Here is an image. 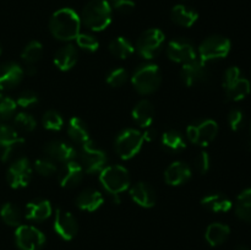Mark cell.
<instances>
[{"label": "cell", "mask_w": 251, "mask_h": 250, "mask_svg": "<svg viewBox=\"0 0 251 250\" xmlns=\"http://www.w3.org/2000/svg\"><path fill=\"white\" fill-rule=\"evenodd\" d=\"M42 123L46 129L51 130V131H59L64 125V119L60 113L55 112V110H48L44 113Z\"/></svg>", "instance_id": "36"}, {"label": "cell", "mask_w": 251, "mask_h": 250, "mask_svg": "<svg viewBox=\"0 0 251 250\" xmlns=\"http://www.w3.org/2000/svg\"><path fill=\"white\" fill-rule=\"evenodd\" d=\"M180 78L188 87H194L207 82L210 78V71L205 63L200 59H196L195 61L184 64L180 70Z\"/></svg>", "instance_id": "13"}, {"label": "cell", "mask_w": 251, "mask_h": 250, "mask_svg": "<svg viewBox=\"0 0 251 250\" xmlns=\"http://www.w3.org/2000/svg\"><path fill=\"white\" fill-rule=\"evenodd\" d=\"M54 229L64 240H71L78 230V225L74 215L63 208H56L54 218Z\"/></svg>", "instance_id": "15"}, {"label": "cell", "mask_w": 251, "mask_h": 250, "mask_svg": "<svg viewBox=\"0 0 251 250\" xmlns=\"http://www.w3.org/2000/svg\"><path fill=\"white\" fill-rule=\"evenodd\" d=\"M81 19L70 7H63L51 15L49 20L50 33L60 41L76 39L80 33Z\"/></svg>", "instance_id": "1"}, {"label": "cell", "mask_w": 251, "mask_h": 250, "mask_svg": "<svg viewBox=\"0 0 251 250\" xmlns=\"http://www.w3.org/2000/svg\"><path fill=\"white\" fill-rule=\"evenodd\" d=\"M25 71L19 64L5 63L0 65V90L7 91L16 87L22 81Z\"/></svg>", "instance_id": "17"}, {"label": "cell", "mask_w": 251, "mask_h": 250, "mask_svg": "<svg viewBox=\"0 0 251 250\" xmlns=\"http://www.w3.org/2000/svg\"><path fill=\"white\" fill-rule=\"evenodd\" d=\"M83 173H85V171L80 163L75 161L65 162L63 168L60 169V173H59V183L63 188H75L82 181Z\"/></svg>", "instance_id": "18"}, {"label": "cell", "mask_w": 251, "mask_h": 250, "mask_svg": "<svg viewBox=\"0 0 251 250\" xmlns=\"http://www.w3.org/2000/svg\"><path fill=\"white\" fill-rule=\"evenodd\" d=\"M112 9H115L120 14H130L135 9V2L132 0H119L113 5Z\"/></svg>", "instance_id": "44"}, {"label": "cell", "mask_w": 251, "mask_h": 250, "mask_svg": "<svg viewBox=\"0 0 251 250\" xmlns=\"http://www.w3.org/2000/svg\"><path fill=\"white\" fill-rule=\"evenodd\" d=\"M162 145L172 152H180L186 147L185 139L178 130H168L162 135Z\"/></svg>", "instance_id": "30"}, {"label": "cell", "mask_w": 251, "mask_h": 250, "mask_svg": "<svg viewBox=\"0 0 251 250\" xmlns=\"http://www.w3.org/2000/svg\"><path fill=\"white\" fill-rule=\"evenodd\" d=\"M34 168L42 176H51L56 173V166L50 158H39L34 162Z\"/></svg>", "instance_id": "38"}, {"label": "cell", "mask_w": 251, "mask_h": 250, "mask_svg": "<svg viewBox=\"0 0 251 250\" xmlns=\"http://www.w3.org/2000/svg\"><path fill=\"white\" fill-rule=\"evenodd\" d=\"M228 123H229V126L233 131H238V130L242 129L243 124H244V114L240 109L234 108L229 112L228 114Z\"/></svg>", "instance_id": "42"}, {"label": "cell", "mask_w": 251, "mask_h": 250, "mask_svg": "<svg viewBox=\"0 0 251 250\" xmlns=\"http://www.w3.org/2000/svg\"><path fill=\"white\" fill-rule=\"evenodd\" d=\"M218 134V125L215 120L206 119L193 123L186 129V136L189 141L199 146H207Z\"/></svg>", "instance_id": "9"}, {"label": "cell", "mask_w": 251, "mask_h": 250, "mask_svg": "<svg viewBox=\"0 0 251 250\" xmlns=\"http://www.w3.org/2000/svg\"><path fill=\"white\" fill-rule=\"evenodd\" d=\"M7 183L12 189L25 188L29 184L32 178V168L26 157L17 158L7 169Z\"/></svg>", "instance_id": "12"}, {"label": "cell", "mask_w": 251, "mask_h": 250, "mask_svg": "<svg viewBox=\"0 0 251 250\" xmlns=\"http://www.w3.org/2000/svg\"><path fill=\"white\" fill-rule=\"evenodd\" d=\"M44 153L51 161L69 162L76 157V150L64 141H50L44 146Z\"/></svg>", "instance_id": "19"}, {"label": "cell", "mask_w": 251, "mask_h": 250, "mask_svg": "<svg viewBox=\"0 0 251 250\" xmlns=\"http://www.w3.org/2000/svg\"><path fill=\"white\" fill-rule=\"evenodd\" d=\"M15 239L21 250H39L46 243L43 233L32 225H19L15 232Z\"/></svg>", "instance_id": "11"}, {"label": "cell", "mask_w": 251, "mask_h": 250, "mask_svg": "<svg viewBox=\"0 0 251 250\" xmlns=\"http://www.w3.org/2000/svg\"><path fill=\"white\" fill-rule=\"evenodd\" d=\"M248 144L251 147V123H250V126H249V135H248Z\"/></svg>", "instance_id": "47"}, {"label": "cell", "mask_w": 251, "mask_h": 250, "mask_svg": "<svg viewBox=\"0 0 251 250\" xmlns=\"http://www.w3.org/2000/svg\"><path fill=\"white\" fill-rule=\"evenodd\" d=\"M235 213L242 221L251 223V188L244 190L238 196Z\"/></svg>", "instance_id": "32"}, {"label": "cell", "mask_w": 251, "mask_h": 250, "mask_svg": "<svg viewBox=\"0 0 251 250\" xmlns=\"http://www.w3.org/2000/svg\"><path fill=\"white\" fill-rule=\"evenodd\" d=\"M131 82L135 90L141 95H150L159 88L162 83V73L154 64H144L134 71Z\"/></svg>", "instance_id": "3"}, {"label": "cell", "mask_w": 251, "mask_h": 250, "mask_svg": "<svg viewBox=\"0 0 251 250\" xmlns=\"http://www.w3.org/2000/svg\"><path fill=\"white\" fill-rule=\"evenodd\" d=\"M201 205L212 212H227L233 203L228 196L222 193H210L201 199Z\"/></svg>", "instance_id": "25"}, {"label": "cell", "mask_w": 251, "mask_h": 250, "mask_svg": "<svg viewBox=\"0 0 251 250\" xmlns=\"http://www.w3.org/2000/svg\"><path fill=\"white\" fill-rule=\"evenodd\" d=\"M1 51H2V48H1V44H0V55H1Z\"/></svg>", "instance_id": "49"}, {"label": "cell", "mask_w": 251, "mask_h": 250, "mask_svg": "<svg viewBox=\"0 0 251 250\" xmlns=\"http://www.w3.org/2000/svg\"><path fill=\"white\" fill-rule=\"evenodd\" d=\"M54 65L61 71H68L77 61V50L73 44H66V46L61 47L59 50H56L55 55H54Z\"/></svg>", "instance_id": "24"}, {"label": "cell", "mask_w": 251, "mask_h": 250, "mask_svg": "<svg viewBox=\"0 0 251 250\" xmlns=\"http://www.w3.org/2000/svg\"><path fill=\"white\" fill-rule=\"evenodd\" d=\"M191 169L184 162H173L164 172V180L168 185L178 186L190 179Z\"/></svg>", "instance_id": "21"}, {"label": "cell", "mask_w": 251, "mask_h": 250, "mask_svg": "<svg viewBox=\"0 0 251 250\" xmlns=\"http://www.w3.org/2000/svg\"><path fill=\"white\" fill-rule=\"evenodd\" d=\"M132 119L141 127H150L154 119V108L147 100H142L132 109Z\"/></svg>", "instance_id": "26"}, {"label": "cell", "mask_w": 251, "mask_h": 250, "mask_svg": "<svg viewBox=\"0 0 251 250\" xmlns=\"http://www.w3.org/2000/svg\"><path fill=\"white\" fill-rule=\"evenodd\" d=\"M42 55H43V46H42L41 42L32 41L25 47L21 58L26 64L33 65L34 63H37L42 58Z\"/></svg>", "instance_id": "34"}, {"label": "cell", "mask_w": 251, "mask_h": 250, "mask_svg": "<svg viewBox=\"0 0 251 250\" xmlns=\"http://www.w3.org/2000/svg\"><path fill=\"white\" fill-rule=\"evenodd\" d=\"M25 142L24 137H21L15 127L10 125L0 124V147L2 149L1 152V161H7L15 150L21 146Z\"/></svg>", "instance_id": "16"}, {"label": "cell", "mask_w": 251, "mask_h": 250, "mask_svg": "<svg viewBox=\"0 0 251 250\" xmlns=\"http://www.w3.org/2000/svg\"><path fill=\"white\" fill-rule=\"evenodd\" d=\"M76 43L80 48L91 51V53L97 50L100 47V42L97 41V38L87 33H78V36L76 37Z\"/></svg>", "instance_id": "39"}, {"label": "cell", "mask_w": 251, "mask_h": 250, "mask_svg": "<svg viewBox=\"0 0 251 250\" xmlns=\"http://www.w3.org/2000/svg\"><path fill=\"white\" fill-rule=\"evenodd\" d=\"M37 103H38V95L32 90H26L20 93L16 100V104L22 108H29Z\"/></svg>", "instance_id": "41"}, {"label": "cell", "mask_w": 251, "mask_h": 250, "mask_svg": "<svg viewBox=\"0 0 251 250\" xmlns=\"http://www.w3.org/2000/svg\"><path fill=\"white\" fill-rule=\"evenodd\" d=\"M105 1H107L108 4L110 5V6H113V5H114L115 2H118V1H119V0H105Z\"/></svg>", "instance_id": "48"}, {"label": "cell", "mask_w": 251, "mask_h": 250, "mask_svg": "<svg viewBox=\"0 0 251 250\" xmlns=\"http://www.w3.org/2000/svg\"><path fill=\"white\" fill-rule=\"evenodd\" d=\"M167 55L172 61L179 64H188L198 59L195 48L188 39L176 38L168 43L167 47Z\"/></svg>", "instance_id": "14"}, {"label": "cell", "mask_w": 251, "mask_h": 250, "mask_svg": "<svg viewBox=\"0 0 251 250\" xmlns=\"http://www.w3.org/2000/svg\"><path fill=\"white\" fill-rule=\"evenodd\" d=\"M51 206L48 200L32 201L26 206V218L36 222H42L50 217Z\"/></svg>", "instance_id": "27"}, {"label": "cell", "mask_w": 251, "mask_h": 250, "mask_svg": "<svg viewBox=\"0 0 251 250\" xmlns=\"http://www.w3.org/2000/svg\"><path fill=\"white\" fill-rule=\"evenodd\" d=\"M80 158L83 171L88 174H93L102 171L107 162V154L90 140L82 145Z\"/></svg>", "instance_id": "10"}, {"label": "cell", "mask_w": 251, "mask_h": 250, "mask_svg": "<svg viewBox=\"0 0 251 250\" xmlns=\"http://www.w3.org/2000/svg\"><path fill=\"white\" fill-rule=\"evenodd\" d=\"M130 196L135 203L145 208L153 207L156 203V193L150 184L140 181L130 189Z\"/></svg>", "instance_id": "20"}, {"label": "cell", "mask_w": 251, "mask_h": 250, "mask_svg": "<svg viewBox=\"0 0 251 250\" xmlns=\"http://www.w3.org/2000/svg\"><path fill=\"white\" fill-rule=\"evenodd\" d=\"M230 41L223 36L207 37L199 47V59L202 63L223 59L229 54Z\"/></svg>", "instance_id": "7"}, {"label": "cell", "mask_w": 251, "mask_h": 250, "mask_svg": "<svg viewBox=\"0 0 251 250\" xmlns=\"http://www.w3.org/2000/svg\"><path fill=\"white\" fill-rule=\"evenodd\" d=\"M15 129H19L25 132H31L36 129L37 122L31 114L28 113H19L14 118Z\"/></svg>", "instance_id": "35"}, {"label": "cell", "mask_w": 251, "mask_h": 250, "mask_svg": "<svg viewBox=\"0 0 251 250\" xmlns=\"http://www.w3.org/2000/svg\"><path fill=\"white\" fill-rule=\"evenodd\" d=\"M109 50L117 58L127 59L135 51V47L132 46L129 39L124 38V37H118V38H114L110 42Z\"/></svg>", "instance_id": "31"}, {"label": "cell", "mask_w": 251, "mask_h": 250, "mask_svg": "<svg viewBox=\"0 0 251 250\" xmlns=\"http://www.w3.org/2000/svg\"><path fill=\"white\" fill-rule=\"evenodd\" d=\"M194 166H195L196 171L200 174H206L210 169L211 166V159L210 156H208L207 152L202 151L195 157V161H194Z\"/></svg>", "instance_id": "43"}, {"label": "cell", "mask_w": 251, "mask_h": 250, "mask_svg": "<svg viewBox=\"0 0 251 250\" xmlns=\"http://www.w3.org/2000/svg\"><path fill=\"white\" fill-rule=\"evenodd\" d=\"M223 88L226 97L230 102H238L247 97L250 93V82L247 78L242 77L240 69L237 66L227 69L223 77Z\"/></svg>", "instance_id": "5"}, {"label": "cell", "mask_w": 251, "mask_h": 250, "mask_svg": "<svg viewBox=\"0 0 251 250\" xmlns=\"http://www.w3.org/2000/svg\"><path fill=\"white\" fill-rule=\"evenodd\" d=\"M163 32L158 28H150L139 37L136 42V50L142 58L153 59L158 55L164 43Z\"/></svg>", "instance_id": "8"}, {"label": "cell", "mask_w": 251, "mask_h": 250, "mask_svg": "<svg viewBox=\"0 0 251 250\" xmlns=\"http://www.w3.org/2000/svg\"><path fill=\"white\" fill-rule=\"evenodd\" d=\"M171 19L176 25L180 27H191L199 19V14L196 10L186 6V5L179 4L173 6L171 10Z\"/></svg>", "instance_id": "23"}, {"label": "cell", "mask_w": 251, "mask_h": 250, "mask_svg": "<svg viewBox=\"0 0 251 250\" xmlns=\"http://www.w3.org/2000/svg\"><path fill=\"white\" fill-rule=\"evenodd\" d=\"M142 135H144L145 141H152V140H154V137H156V131L147 127V130L145 132H142Z\"/></svg>", "instance_id": "45"}, {"label": "cell", "mask_w": 251, "mask_h": 250, "mask_svg": "<svg viewBox=\"0 0 251 250\" xmlns=\"http://www.w3.org/2000/svg\"><path fill=\"white\" fill-rule=\"evenodd\" d=\"M127 76L129 75H127V71L125 69H114L107 76V83L109 86H112V87H120V86H123L126 82Z\"/></svg>", "instance_id": "40"}, {"label": "cell", "mask_w": 251, "mask_h": 250, "mask_svg": "<svg viewBox=\"0 0 251 250\" xmlns=\"http://www.w3.org/2000/svg\"><path fill=\"white\" fill-rule=\"evenodd\" d=\"M230 234V228L223 223H212L206 229L205 238L211 247H218L228 239Z\"/></svg>", "instance_id": "28"}, {"label": "cell", "mask_w": 251, "mask_h": 250, "mask_svg": "<svg viewBox=\"0 0 251 250\" xmlns=\"http://www.w3.org/2000/svg\"><path fill=\"white\" fill-rule=\"evenodd\" d=\"M235 250H251L249 247H247V245H238L237 248H235Z\"/></svg>", "instance_id": "46"}, {"label": "cell", "mask_w": 251, "mask_h": 250, "mask_svg": "<svg viewBox=\"0 0 251 250\" xmlns=\"http://www.w3.org/2000/svg\"><path fill=\"white\" fill-rule=\"evenodd\" d=\"M103 201L104 199L100 191L95 189H86L76 198V205L81 210L93 212L103 205Z\"/></svg>", "instance_id": "22"}, {"label": "cell", "mask_w": 251, "mask_h": 250, "mask_svg": "<svg viewBox=\"0 0 251 250\" xmlns=\"http://www.w3.org/2000/svg\"><path fill=\"white\" fill-rule=\"evenodd\" d=\"M112 6L105 0H91L81 14V22L95 32L103 31L112 22Z\"/></svg>", "instance_id": "2"}, {"label": "cell", "mask_w": 251, "mask_h": 250, "mask_svg": "<svg viewBox=\"0 0 251 250\" xmlns=\"http://www.w3.org/2000/svg\"><path fill=\"white\" fill-rule=\"evenodd\" d=\"M144 135L139 130L126 129L118 135L115 140V151L122 159H130L142 149Z\"/></svg>", "instance_id": "6"}, {"label": "cell", "mask_w": 251, "mask_h": 250, "mask_svg": "<svg viewBox=\"0 0 251 250\" xmlns=\"http://www.w3.org/2000/svg\"><path fill=\"white\" fill-rule=\"evenodd\" d=\"M100 181L110 195L118 198L123 191L129 188L130 174L125 167L115 164V166L105 167L100 171Z\"/></svg>", "instance_id": "4"}, {"label": "cell", "mask_w": 251, "mask_h": 250, "mask_svg": "<svg viewBox=\"0 0 251 250\" xmlns=\"http://www.w3.org/2000/svg\"><path fill=\"white\" fill-rule=\"evenodd\" d=\"M0 217H1V220L7 225H11V227H19V225H21V212L11 202H7L2 205L1 210H0Z\"/></svg>", "instance_id": "33"}, {"label": "cell", "mask_w": 251, "mask_h": 250, "mask_svg": "<svg viewBox=\"0 0 251 250\" xmlns=\"http://www.w3.org/2000/svg\"><path fill=\"white\" fill-rule=\"evenodd\" d=\"M68 134L74 142H77L80 145L90 141V132H88L87 125L80 118L74 117L69 120Z\"/></svg>", "instance_id": "29"}, {"label": "cell", "mask_w": 251, "mask_h": 250, "mask_svg": "<svg viewBox=\"0 0 251 250\" xmlns=\"http://www.w3.org/2000/svg\"><path fill=\"white\" fill-rule=\"evenodd\" d=\"M16 102L12 98L0 93V120H7L16 112Z\"/></svg>", "instance_id": "37"}]
</instances>
